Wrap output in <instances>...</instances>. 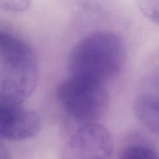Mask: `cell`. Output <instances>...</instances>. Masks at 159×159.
<instances>
[{"mask_svg": "<svg viewBox=\"0 0 159 159\" xmlns=\"http://www.w3.org/2000/svg\"><path fill=\"white\" fill-rule=\"evenodd\" d=\"M37 79L34 49L15 34L1 30L0 105H23L35 89Z\"/></svg>", "mask_w": 159, "mask_h": 159, "instance_id": "6da1fadb", "label": "cell"}, {"mask_svg": "<svg viewBox=\"0 0 159 159\" xmlns=\"http://www.w3.org/2000/svg\"><path fill=\"white\" fill-rule=\"evenodd\" d=\"M123 39L110 31L86 36L73 48L69 58L71 75L104 82L116 78L127 61Z\"/></svg>", "mask_w": 159, "mask_h": 159, "instance_id": "7a4b0ae2", "label": "cell"}, {"mask_svg": "<svg viewBox=\"0 0 159 159\" xmlns=\"http://www.w3.org/2000/svg\"><path fill=\"white\" fill-rule=\"evenodd\" d=\"M56 96L67 114L81 124L98 122L110 107L104 84L73 75L59 84Z\"/></svg>", "mask_w": 159, "mask_h": 159, "instance_id": "3957f363", "label": "cell"}, {"mask_svg": "<svg viewBox=\"0 0 159 159\" xmlns=\"http://www.w3.org/2000/svg\"><path fill=\"white\" fill-rule=\"evenodd\" d=\"M68 147L75 159H111L113 154V138L98 122L78 126L70 135Z\"/></svg>", "mask_w": 159, "mask_h": 159, "instance_id": "277c9868", "label": "cell"}, {"mask_svg": "<svg viewBox=\"0 0 159 159\" xmlns=\"http://www.w3.org/2000/svg\"><path fill=\"white\" fill-rule=\"evenodd\" d=\"M41 121L34 111L23 106L0 105V137L7 141H20L35 137Z\"/></svg>", "mask_w": 159, "mask_h": 159, "instance_id": "5b68a950", "label": "cell"}, {"mask_svg": "<svg viewBox=\"0 0 159 159\" xmlns=\"http://www.w3.org/2000/svg\"><path fill=\"white\" fill-rule=\"evenodd\" d=\"M134 112L142 125L159 137V96H138L134 102Z\"/></svg>", "mask_w": 159, "mask_h": 159, "instance_id": "8992f818", "label": "cell"}, {"mask_svg": "<svg viewBox=\"0 0 159 159\" xmlns=\"http://www.w3.org/2000/svg\"><path fill=\"white\" fill-rule=\"evenodd\" d=\"M119 159H159V152L144 143H133L123 148Z\"/></svg>", "mask_w": 159, "mask_h": 159, "instance_id": "52a82bcc", "label": "cell"}, {"mask_svg": "<svg viewBox=\"0 0 159 159\" xmlns=\"http://www.w3.org/2000/svg\"><path fill=\"white\" fill-rule=\"evenodd\" d=\"M139 7L151 22L159 26V0H139Z\"/></svg>", "mask_w": 159, "mask_h": 159, "instance_id": "ba28073f", "label": "cell"}, {"mask_svg": "<svg viewBox=\"0 0 159 159\" xmlns=\"http://www.w3.org/2000/svg\"><path fill=\"white\" fill-rule=\"evenodd\" d=\"M30 5V0H0V6L2 9L12 12L26 11Z\"/></svg>", "mask_w": 159, "mask_h": 159, "instance_id": "9c48e42d", "label": "cell"}, {"mask_svg": "<svg viewBox=\"0 0 159 159\" xmlns=\"http://www.w3.org/2000/svg\"><path fill=\"white\" fill-rule=\"evenodd\" d=\"M0 159H11L9 152L2 144H1L0 148Z\"/></svg>", "mask_w": 159, "mask_h": 159, "instance_id": "30bf717a", "label": "cell"}]
</instances>
